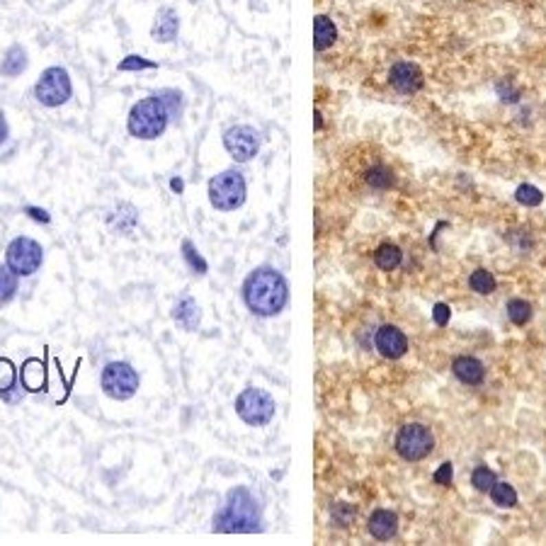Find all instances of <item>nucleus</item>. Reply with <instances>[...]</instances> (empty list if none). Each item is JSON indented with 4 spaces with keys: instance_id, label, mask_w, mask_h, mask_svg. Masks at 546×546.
Listing matches in <instances>:
<instances>
[{
    "instance_id": "nucleus-1",
    "label": "nucleus",
    "mask_w": 546,
    "mask_h": 546,
    "mask_svg": "<svg viewBox=\"0 0 546 546\" xmlns=\"http://www.w3.org/2000/svg\"><path fill=\"white\" fill-rule=\"evenodd\" d=\"M243 299L255 316H277L289 301V284L274 267H258L243 282Z\"/></svg>"
},
{
    "instance_id": "nucleus-2",
    "label": "nucleus",
    "mask_w": 546,
    "mask_h": 546,
    "mask_svg": "<svg viewBox=\"0 0 546 546\" xmlns=\"http://www.w3.org/2000/svg\"><path fill=\"white\" fill-rule=\"evenodd\" d=\"M263 529V517L255 495L245 485H236L228 490L226 503L214 515V532L223 534H253Z\"/></svg>"
},
{
    "instance_id": "nucleus-3",
    "label": "nucleus",
    "mask_w": 546,
    "mask_h": 546,
    "mask_svg": "<svg viewBox=\"0 0 546 546\" xmlns=\"http://www.w3.org/2000/svg\"><path fill=\"white\" fill-rule=\"evenodd\" d=\"M168 122H171V114H168L165 105L160 102L155 95H151V98L139 100V102L131 107L127 127H129V134L134 136V139L151 141V139H158V136L163 134Z\"/></svg>"
},
{
    "instance_id": "nucleus-4",
    "label": "nucleus",
    "mask_w": 546,
    "mask_h": 546,
    "mask_svg": "<svg viewBox=\"0 0 546 546\" xmlns=\"http://www.w3.org/2000/svg\"><path fill=\"white\" fill-rule=\"evenodd\" d=\"M248 195L245 177L238 171H223L209 180V201L219 212H236Z\"/></svg>"
},
{
    "instance_id": "nucleus-5",
    "label": "nucleus",
    "mask_w": 546,
    "mask_h": 546,
    "mask_svg": "<svg viewBox=\"0 0 546 546\" xmlns=\"http://www.w3.org/2000/svg\"><path fill=\"white\" fill-rule=\"evenodd\" d=\"M274 411H277V403H274V398L270 396L265 389L248 386V389H243L236 398L238 417H241L245 425H250V428H263V425H267L274 417Z\"/></svg>"
},
{
    "instance_id": "nucleus-6",
    "label": "nucleus",
    "mask_w": 546,
    "mask_h": 546,
    "mask_svg": "<svg viewBox=\"0 0 546 546\" xmlns=\"http://www.w3.org/2000/svg\"><path fill=\"white\" fill-rule=\"evenodd\" d=\"M71 95H73L71 76L61 66L47 68L34 85L36 102H41L44 107H61V105H66L71 100Z\"/></svg>"
},
{
    "instance_id": "nucleus-7",
    "label": "nucleus",
    "mask_w": 546,
    "mask_h": 546,
    "mask_svg": "<svg viewBox=\"0 0 546 546\" xmlns=\"http://www.w3.org/2000/svg\"><path fill=\"white\" fill-rule=\"evenodd\" d=\"M41 263H44V248L34 238L17 236L6 248V265L17 277H32L34 272H39Z\"/></svg>"
},
{
    "instance_id": "nucleus-8",
    "label": "nucleus",
    "mask_w": 546,
    "mask_h": 546,
    "mask_svg": "<svg viewBox=\"0 0 546 546\" xmlns=\"http://www.w3.org/2000/svg\"><path fill=\"white\" fill-rule=\"evenodd\" d=\"M102 391L114 401H129L139 391V371L129 362H109L100 376Z\"/></svg>"
},
{
    "instance_id": "nucleus-9",
    "label": "nucleus",
    "mask_w": 546,
    "mask_h": 546,
    "mask_svg": "<svg viewBox=\"0 0 546 546\" xmlns=\"http://www.w3.org/2000/svg\"><path fill=\"white\" fill-rule=\"evenodd\" d=\"M435 449V437L423 423H408L396 435V452L406 461H420Z\"/></svg>"
},
{
    "instance_id": "nucleus-10",
    "label": "nucleus",
    "mask_w": 546,
    "mask_h": 546,
    "mask_svg": "<svg viewBox=\"0 0 546 546\" xmlns=\"http://www.w3.org/2000/svg\"><path fill=\"white\" fill-rule=\"evenodd\" d=\"M223 146H226L228 155L238 163H248L253 160L260 151V131H255L248 124H236L223 134Z\"/></svg>"
},
{
    "instance_id": "nucleus-11",
    "label": "nucleus",
    "mask_w": 546,
    "mask_h": 546,
    "mask_svg": "<svg viewBox=\"0 0 546 546\" xmlns=\"http://www.w3.org/2000/svg\"><path fill=\"white\" fill-rule=\"evenodd\" d=\"M389 83H391V88L398 90L401 95H413L425 85V76L420 71V66L411 61H398L391 66L389 71Z\"/></svg>"
},
{
    "instance_id": "nucleus-12",
    "label": "nucleus",
    "mask_w": 546,
    "mask_h": 546,
    "mask_svg": "<svg viewBox=\"0 0 546 546\" xmlns=\"http://www.w3.org/2000/svg\"><path fill=\"white\" fill-rule=\"evenodd\" d=\"M374 345L386 360H401L408 352V338L396 325H382L374 335Z\"/></svg>"
},
{
    "instance_id": "nucleus-13",
    "label": "nucleus",
    "mask_w": 546,
    "mask_h": 546,
    "mask_svg": "<svg viewBox=\"0 0 546 546\" xmlns=\"http://www.w3.org/2000/svg\"><path fill=\"white\" fill-rule=\"evenodd\" d=\"M20 384L30 393L47 391V367H44V362L39 357H30L20 367Z\"/></svg>"
},
{
    "instance_id": "nucleus-14",
    "label": "nucleus",
    "mask_w": 546,
    "mask_h": 546,
    "mask_svg": "<svg viewBox=\"0 0 546 546\" xmlns=\"http://www.w3.org/2000/svg\"><path fill=\"white\" fill-rule=\"evenodd\" d=\"M177 32H180V17L173 8H163V10L155 15L153 30H151V36L160 44H171L175 41Z\"/></svg>"
},
{
    "instance_id": "nucleus-15",
    "label": "nucleus",
    "mask_w": 546,
    "mask_h": 546,
    "mask_svg": "<svg viewBox=\"0 0 546 546\" xmlns=\"http://www.w3.org/2000/svg\"><path fill=\"white\" fill-rule=\"evenodd\" d=\"M452 371L461 384H469V386H479L483 382L485 369H483V362L476 360V357L469 355H461L452 362Z\"/></svg>"
},
{
    "instance_id": "nucleus-16",
    "label": "nucleus",
    "mask_w": 546,
    "mask_h": 546,
    "mask_svg": "<svg viewBox=\"0 0 546 546\" xmlns=\"http://www.w3.org/2000/svg\"><path fill=\"white\" fill-rule=\"evenodd\" d=\"M369 534L379 541H386L391 536H396L398 532V515L393 510H376L371 512L369 517V525H367Z\"/></svg>"
},
{
    "instance_id": "nucleus-17",
    "label": "nucleus",
    "mask_w": 546,
    "mask_h": 546,
    "mask_svg": "<svg viewBox=\"0 0 546 546\" xmlns=\"http://www.w3.org/2000/svg\"><path fill=\"white\" fill-rule=\"evenodd\" d=\"M173 318H175V323L180 325L182 330H197L201 323V311L199 306H197V301L192 299L190 294H185L182 299H177L175 309H173Z\"/></svg>"
},
{
    "instance_id": "nucleus-18",
    "label": "nucleus",
    "mask_w": 546,
    "mask_h": 546,
    "mask_svg": "<svg viewBox=\"0 0 546 546\" xmlns=\"http://www.w3.org/2000/svg\"><path fill=\"white\" fill-rule=\"evenodd\" d=\"M338 39V27L330 17L318 15L314 17V49L316 52H325L330 49Z\"/></svg>"
},
{
    "instance_id": "nucleus-19",
    "label": "nucleus",
    "mask_w": 546,
    "mask_h": 546,
    "mask_svg": "<svg viewBox=\"0 0 546 546\" xmlns=\"http://www.w3.org/2000/svg\"><path fill=\"white\" fill-rule=\"evenodd\" d=\"M25 68H27V52L20 44H15V47L8 49L3 61H0V76L15 78V76H20Z\"/></svg>"
},
{
    "instance_id": "nucleus-20",
    "label": "nucleus",
    "mask_w": 546,
    "mask_h": 546,
    "mask_svg": "<svg viewBox=\"0 0 546 546\" xmlns=\"http://www.w3.org/2000/svg\"><path fill=\"white\" fill-rule=\"evenodd\" d=\"M401 260H403L401 248L393 245V243H382V245L376 248V253H374V263L379 265L382 270H386V272L396 270L398 265H401Z\"/></svg>"
},
{
    "instance_id": "nucleus-21",
    "label": "nucleus",
    "mask_w": 546,
    "mask_h": 546,
    "mask_svg": "<svg viewBox=\"0 0 546 546\" xmlns=\"http://www.w3.org/2000/svg\"><path fill=\"white\" fill-rule=\"evenodd\" d=\"M155 98L165 105V109H168L171 119H180L182 117V109H185V98H182L180 90H173V88L158 90V93H155Z\"/></svg>"
},
{
    "instance_id": "nucleus-22",
    "label": "nucleus",
    "mask_w": 546,
    "mask_h": 546,
    "mask_svg": "<svg viewBox=\"0 0 546 546\" xmlns=\"http://www.w3.org/2000/svg\"><path fill=\"white\" fill-rule=\"evenodd\" d=\"M469 284H471V289H474L476 294H481V296H488V294H493L495 287H498L493 272H488V270H483V267H479V270H474V272H471Z\"/></svg>"
},
{
    "instance_id": "nucleus-23",
    "label": "nucleus",
    "mask_w": 546,
    "mask_h": 546,
    "mask_svg": "<svg viewBox=\"0 0 546 546\" xmlns=\"http://www.w3.org/2000/svg\"><path fill=\"white\" fill-rule=\"evenodd\" d=\"M17 294V274L8 265H0V304L15 299Z\"/></svg>"
},
{
    "instance_id": "nucleus-24",
    "label": "nucleus",
    "mask_w": 546,
    "mask_h": 546,
    "mask_svg": "<svg viewBox=\"0 0 546 546\" xmlns=\"http://www.w3.org/2000/svg\"><path fill=\"white\" fill-rule=\"evenodd\" d=\"M182 258H185L187 267H190L195 274H206V270H209L206 260L201 258L199 250H197L195 243H192V241H182Z\"/></svg>"
},
{
    "instance_id": "nucleus-25",
    "label": "nucleus",
    "mask_w": 546,
    "mask_h": 546,
    "mask_svg": "<svg viewBox=\"0 0 546 546\" xmlns=\"http://www.w3.org/2000/svg\"><path fill=\"white\" fill-rule=\"evenodd\" d=\"M367 185L374 187V190H389L393 185V173L386 165H374L367 171Z\"/></svg>"
},
{
    "instance_id": "nucleus-26",
    "label": "nucleus",
    "mask_w": 546,
    "mask_h": 546,
    "mask_svg": "<svg viewBox=\"0 0 546 546\" xmlns=\"http://www.w3.org/2000/svg\"><path fill=\"white\" fill-rule=\"evenodd\" d=\"M505 311H507V318L515 325H527L532 320V306L527 304L525 299H510Z\"/></svg>"
},
{
    "instance_id": "nucleus-27",
    "label": "nucleus",
    "mask_w": 546,
    "mask_h": 546,
    "mask_svg": "<svg viewBox=\"0 0 546 546\" xmlns=\"http://www.w3.org/2000/svg\"><path fill=\"white\" fill-rule=\"evenodd\" d=\"M490 498L498 507H515L517 505V490L510 483H495L490 488Z\"/></svg>"
},
{
    "instance_id": "nucleus-28",
    "label": "nucleus",
    "mask_w": 546,
    "mask_h": 546,
    "mask_svg": "<svg viewBox=\"0 0 546 546\" xmlns=\"http://www.w3.org/2000/svg\"><path fill=\"white\" fill-rule=\"evenodd\" d=\"M17 379H20V374H17L15 364L8 357H0V396L10 391L12 386H17Z\"/></svg>"
},
{
    "instance_id": "nucleus-29",
    "label": "nucleus",
    "mask_w": 546,
    "mask_h": 546,
    "mask_svg": "<svg viewBox=\"0 0 546 546\" xmlns=\"http://www.w3.org/2000/svg\"><path fill=\"white\" fill-rule=\"evenodd\" d=\"M471 483H474V488L481 490V493H490V488L498 483V479H495V474L488 466H476L474 474H471Z\"/></svg>"
},
{
    "instance_id": "nucleus-30",
    "label": "nucleus",
    "mask_w": 546,
    "mask_h": 546,
    "mask_svg": "<svg viewBox=\"0 0 546 546\" xmlns=\"http://www.w3.org/2000/svg\"><path fill=\"white\" fill-rule=\"evenodd\" d=\"M515 199L525 206H539L541 201H544V195H541V190L534 185H520L515 192Z\"/></svg>"
},
{
    "instance_id": "nucleus-31",
    "label": "nucleus",
    "mask_w": 546,
    "mask_h": 546,
    "mask_svg": "<svg viewBox=\"0 0 546 546\" xmlns=\"http://www.w3.org/2000/svg\"><path fill=\"white\" fill-rule=\"evenodd\" d=\"M355 515H357L355 505H347V503H338V505L333 507V522L338 527H347L355 520Z\"/></svg>"
},
{
    "instance_id": "nucleus-32",
    "label": "nucleus",
    "mask_w": 546,
    "mask_h": 546,
    "mask_svg": "<svg viewBox=\"0 0 546 546\" xmlns=\"http://www.w3.org/2000/svg\"><path fill=\"white\" fill-rule=\"evenodd\" d=\"M158 63L149 61L144 56H127L122 63H119V71H146V68H155Z\"/></svg>"
},
{
    "instance_id": "nucleus-33",
    "label": "nucleus",
    "mask_w": 546,
    "mask_h": 546,
    "mask_svg": "<svg viewBox=\"0 0 546 546\" xmlns=\"http://www.w3.org/2000/svg\"><path fill=\"white\" fill-rule=\"evenodd\" d=\"M452 479H454V469H452V464H449V461H444V464L439 466V469L435 471V476H433V481H435V483H439V485H449V483H452Z\"/></svg>"
},
{
    "instance_id": "nucleus-34",
    "label": "nucleus",
    "mask_w": 546,
    "mask_h": 546,
    "mask_svg": "<svg viewBox=\"0 0 546 546\" xmlns=\"http://www.w3.org/2000/svg\"><path fill=\"white\" fill-rule=\"evenodd\" d=\"M433 318H435V323H437V325H447L449 318H452V309L439 301V304H435V309H433Z\"/></svg>"
},
{
    "instance_id": "nucleus-35",
    "label": "nucleus",
    "mask_w": 546,
    "mask_h": 546,
    "mask_svg": "<svg viewBox=\"0 0 546 546\" xmlns=\"http://www.w3.org/2000/svg\"><path fill=\"white\" fill-rule=\"evenodd\" d=\"M498 95L503 102H517V100H520V90L510 88V83H507V88H505V83H498Z\"/></svg>"
},
{
    "instance_id": "nucleus-36",
    "label": "nucleus",
    "mask_w": 546,
    "mask_h": 546,
    "mask_svg": "<svg viewBox=\"0 0 546 546\" xmlns=\"http://www.w3.org/2000/svg\"><path fill=\"white\" fill-rule=\"evenodd\" d=\"M25 214L32 219V221H39V223H49L52 221V217H49V212H44V209H39V206H27Z\"/></svg>"
},
{
    "instance_id": "nucleus-37",
    "label": "nucleus",
    "mask_w": 546,
    "mask_h": 546,
    "mask_svg": "<svg viewBox=\"0 0 546 546\" xmlns=\"http://www.w3.org/2000/svg\"><path fill=\"white\" fill-rule=\"evenodd\" d=\"M20 398H22V384L20 386H12L10 391L3 393V401H8V403H17Z\"/></svg>"
},
{
    "instance_id": "nucleus-38",
    "label": "nucleus",
    "mask_w": 546,
    "mask_h": 546,
    "mask_svg": "<svg viewBox=\"0 0 546 546\" xmlns=\"http://www.w3.org/2000/svg\"><path fill=\"white\" fill-rule=\"evenodd\" d=\"M6 139H8V119L6 114L0 112V146L6 144Z\"/></svg>"
},
{
    "instance_id": "nucleus-39",
    "label": "nucleus",
    "mask_w": 546,
    "mask_h": 546,
    "mask_svg": "<svg viewBox=\"0 0 546 546\" xmlns=\"http://www.w3.org/2000/svg\"><path fill=\"white\" fill-rule=\"evenodd\" d=\"M171 190H173V192H177V195H180V192L185 190V182H182L180 177H173V180H171Z\"/></svg>"
},
{
    "instance_id": "nucleus-40",
    "label": "nucleus",
    "mask_w": 546,
    "mask_h": 546,
    "mask_svg": "<svg viewBox=\"0 0 546 546\" xmlns=\"http://www.w3.org/2000/svg\"><path fill=\"white\" fill-rule=\"evenodd\" d=\"M314 117H316V129H320V124H323V122H320V114L314 112Z\"/></svg>"
}]
</instances>
